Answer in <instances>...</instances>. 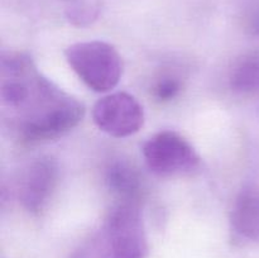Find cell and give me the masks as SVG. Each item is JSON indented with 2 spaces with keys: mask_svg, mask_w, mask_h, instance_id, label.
I'll use <instances>...</instances> for the list:
<instances>
[{
  "mask_svg": "<svg viewBox=\"0 0 259 258\" xmlns=\"http://www.w3.org/2000/svg\"><path fill=\"white\" fill-rule=\"evenodd\" d=\"M0 98L12 126L25 141H48L75 128L85 106L38 71L29 56L2 57Z\"/></svg>",
  "mask_w": 259,
  "mask_h": 258,
  "instance_id": "obj_1",
  "label": "cell"
},
{
  "mask_svg": "<svg viewBox=\"0 0 259 258\" xmlns=\"http://www.w3.org/2000/svg\"><path fill=\"white\" fill-rule=\"evenodd\" d=\"M146 229L138 202H119L71 258H146Z\"/></svg>",
  "mask_w": 259,
  "mask_h": 258,
  "instance_id": "obj_2",
  "label": "cell"
},
{
  "mask_svg": "<svg viewBox=\"0 0 259 258\" xmlns=\"http://www.w3.org/2000/svg\"><path fill=\"white\" fill-rule=\"evenodd\" d=\"M65 56L80 80L96 93L110 91L123 75L120 55L103 40L73 43L65 51Z\"/></svg>",
  "mask_w": 259,
  "mask_h": 258,
  "instance_id": "obj_3",
  "label": "cell"
},
{
  "mask_svg": "<svg viewBox=\"0 0 259 258\" xmlns=\"http://www.w3.org/2000/svg\"><path fill=\"white\" fill-rule=\"evenodd\" d=\"M143 157L147 166L158 176H181L194 172L200 157L187 139L176 132L154 134L144 143Z\"/></svg>",
  "mask_w": 259,
  "mask_h": 258,
  "instance_id": "obj_4",
  "label": "cell"
},
{
  "mask_svg": "<svg viewBox=\"0 0 259 258\" xmlns=\"http://www.w3.org/2000/svg\"><path fill=\"white\" fill-rule=\"evenodd\" d=\"M93 119L100 131L115 138L133 136L143 126V106L126 93H114L96 101Z\"/></svg>",
  "mask_w": 259,
  "mask_h": 258,
  "instance_id": "obj_5",
  "label": "cell"
},
{
  "mask_svg": "<svg viewBox=\"0 0 259 258\" xmlns=\"http://www.w3.org/2000/svg\"><path fill=\"white\" fill-rule=\"evenodd\" d=\"M58 179V167L51 157L35 159L20 181L19 197L23 206L32 214H39L52 197Z\"/></svg>",
  "mask_w": 259,
  "mask_h": 258,
  "instance_id": "obj_6",
  "label": "cell"
},
{
  "mask_svg": "<svg viewBox=\"0 0 259 258\" xmlns=\"http://www.w3.org/2000/svg\"><path fill=\"white\" fill-rule=\"evenodd\" d=\"M232 227L238 235L259 242V191H245L232 210Z\"/></svg>",
  "mask_w": 259,
  "mask_h": 258,
  "instance_id": "obj_7",
  "label": "cell"
},
{
  "mask_svg": "<svg viewBox=\"0 0 259 258\" xmlns=\"http://www.w3.org/2000/svg\"><path fill=\"white\" fill-rule=\"evenodd\" d=\"M106 184L121 202H138L142 182L138 172L126 162H113L106 169Z\"/></svg>",
  "mask_w": 259,
  "mask_h": 258,
  "instance_id": "obj_8",
  "label": "cell"
},
{
  "mask_svg": "<svg viewBox=\"0 0 259 258\" xmlns=\"http://www.w3.org/2000/svg\"><path fill=\"white\" fill-rule=\"evenodd\" d=\"M230 85L238 93H252L259 89V55L243 58L230 76Z\"/></svg>",
  "mask_w": 259,
  "mask_h": 258,
  "instance_id": "obj_9",
  "label": "cell"
},
{
  "mask_svg": "<svg viewBox=\"0 0 259 258\" xmlns=\"http://www.w3.org/2000/svg\"><path fill=\"white\" fill-rule=\"evenodd\" d=\"M99 8L94 3L90 2H77L73 3L67 10V15L71 22L75 24H85L93 22L96 18Z\"/></svg>",
  "mask_w": 259,
  "mask_h": 258,
  "instance_id": "obj_10",
  "label": "cell"
},
{
  "mask_svg": "<svg viewBox=\"0 0 259 258\" xmlns=\"http://www.w3.org/2000/svg\"><path fill=\"white\" fill-rule=\"evenodd\" d=\"M180 90H181V83L179 80L174 77H164L156 83L153 94L158 100L168 101L176 98Z\"/></svg>",
  "mask_w": 259,
  "mask_h": 258,
  "instance_id": "obj_11",
  "label": "cell"
},
{
  "mask_svg": "<svg viewBox=\"0 0 259 258\" xmlns=\"http://www.w3.org/2000/svg\"><path fill=\"white\" fill-rule=\"evenodd\" d=\"M248 23H249V28L254 34L259 35V8L250 13L249 18H248Z\"/></svg>",
  "mask_w": 259,
  "mask_h": 258,
  "instance_id": "obj_12",
  "label": "cell"
}]
</instances>
